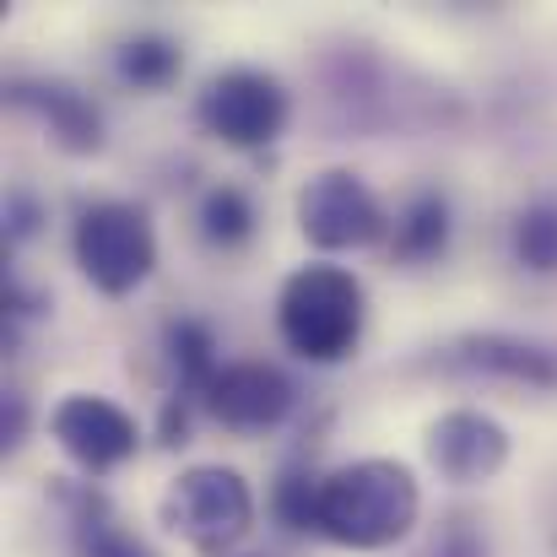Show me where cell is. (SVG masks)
<instances>
[{
	"label": "cell",
	"instance_id": "6da1fadb",
	"mask_svg": "<svg viewBox=\"0 0 557 557\" xmlns=\"http://www.w3.org/2000/svg\"><path fill=\"white\" fill-rule=\"evenodd\" d=\"M417 509H422V493L400 460H352L320 482L314 531L342 547L379 553V547H395L417 525Z\"/></svg>",
	"mask_w": 557,
	"mask_h": 557
},
{
	"label": "cell",
	"instance_id": "7a4b0ae2",
	"mask_svg": "<svg viewBox=\"0 0 557 557\" xmlns=\"http://www.w3.org/2000/svg\"><path fill=\"white\" fill-rule=\"evenodd\" d=\"M282 342L309 363H336L363 336V282L342 265H304L276 298Z\"/></svg>",
	"mask_w": 557,
	"mask_h": 557
},
{
	"label": "cell",
	"instance_id": "3957f363",
	"mask_svg": "<svg viewBox=\"0 0 557 557\" xmlns=\"http://www.w3.org/2000/svg\"><path fill=\"white\" fill-rule=\"evenodd\" d=\"M76 265L87 271V282L109 298L136 293L152 265H158V238L141 206L131 200H98L82 211L76 222Z\"/></svg>",
	"mask_w": 557,
	"mask_h": 557
},
{
	"label": "cell",
	"instance_id": "277c9868",
	"mask_svg": "<svg viewBox=\"0 0 557 557\" xmlns=\"http://www.w3.org/2000/svg\"><path fill=\"white\" fill-rule=\"evenodd\" d=\"M255 520V498L249 482L227 466H189L169 493V525L200 553H222L233 547Z\"/></svg>",
	"mask_w": 557,
	"mask_h": 557
},
{
	"label": "cell",
	"instance_id": "5b68a950",
	"mask_svg": "<svg viewBox=\"0 0 557 557\" xmlns=\"http://www.w3.org/2000/svg\"><path fill=\"white\" fill-rule=\"evenodd\" d=\"M195 114L227 147H265L287 125V92H282L276 76H265L255 65H233V71L206 82Z\"/></svg>",
	"mask_w": 557,
	"mask_h": 557
},
{
	"label": "cell",
	"instance_id": "8992f818",
	"mask_svg": "<svg viewBox=\"0 0 557 557\" xmlns=\"http://www.w3.org/2000/svg\"><path fill=\"white\" fill-rule=\"evenodd\" d=\"M298 222H304L309 244H320V249H358L384 233V211H379L373 189L347 169H331V174L304 185Z\"/></svg>",
	"mask_w": 557,
	"mask_h": 557
},
{
	"label": "cell",
	"instance_id": "52a82bcc",
	"mask_svg": "<svg viewBox=\"0 0 557 557\" xmlns=\"http://www.w3.org/2000/svg\"><path fill=\"white\" fill-rule=\"evenodd\" d=\"M49 428L82 471H114L120 460L136 455V422L103 395H65Z\"/></svg>",
	"mask_w": 557,
	"mask_h": 557
},
{
	"label": "cell",
	"instance_id": "ba28073f",
	"mask_svg": "<svg viewBox=\"0 0 557 557\" xmlns=\"http://www.w3.org/2000/svg\"><path fill=\"white\" fill-rule=\"evenodd\" d=\"M206 406H211L216 422H227L238 433H260V428H276L293 411V384L271 363H233V369L211 373Z\"/></svg>",
	"mask_w": 557,
	"mask_h": 557
},
{
	"label": "cell",
	"instance_id": "9c48e42d",
	"mask_svg": "<svg viewBox=\"0 0 557 557\" xmlns=\"http://www.w3.org/2000/svg\"><path fill=\"white\" fill-rule=\"evenodd\" d=\"M444 369L557 389V347L531 342V336H509V331H471V336L444 347Z\"/></svg>",
	"mask_w": 557,
	"mask_h": 557
},
{
	"label": "cell",
	"instance_id": "30bf717a",
	"mask_svg": "<svg viewBox=\"0 0 557 557\" xmlns=\"http://www.w3.org/2000/svg\"><path fill=\"white\" fill-rule=\"evenodd\" d=\"M428 455L449 482H487L509 460V433L487 411H449L433 422Z\"/></svg>",
	"mask_w": 557,
	"mask_h": 557
},
{
	"label": "cell",
	"instance_id": "8fae6325",
	"mask_svg": "<svg viewBox=\"0 0 557 557\" xmlns=\"http://www.w3.org/2000/svg\"><path fill=\"white\" fill-rule=\"evenodd\" d=\"M11 98L22 103V109H33V114H44L49 125H54V136L71 147V152H92L103 136V125H98V109L82 98V92H71V87H60V82H16L11 87Z\"/></svg>",
	"mask_w": 557,
	"mask_h": 557
},
{
	"label": "cell",
	"instance_id": "7c38bea8",
	"mask_svg": "<svg viewBox=\"0 0 557 557\" xmlns=\"http://www.w3.org/2000/svg\"><path fill=\"white\" fill-rule=\"evenodd\" d=\"M71 531H76V553L82 557H152L98 493H71Z\"/></svg>",
	"mask_w": 557,
	"mask_h": 557
},
{
	"label": "cell",
	"instance_id": "4fadbf2b",
	"mask_svg": "<svg viewBox=\"0 0 557 557\" xmlns=\"http://www.w3.org/2000/svg\"><path fill=\"white\" fill-rule=\"evenodd\" d=\"M444 238H449V206H444V195H417L400 211V222H395V249L406 260H433L444 249Z\"/></svg>",
	"mask_w": 557,
	"mask_h": 557
},
{
	"label": "cell",
	"instance_id": "5bb4252c",
	"mask_svg": "<svg viewBox=\"0 0 557 557\" xmlns=\"http://www.w3.org/2000/svg\"><path fill=\"white\" fill-rule=\"evenodd\" d=\"M515 255L531 271H557V200H536L515 216Z\"/></svg>",
	"mask_w": 557,
	"mask_h": 557
},
{
	"label": "cell",
	"instance_id": "9a60e30c",
	"mask_svg": "<svg viewBox=\"0 0 557 557\" xmlns=\"http://www.w3.org/2000/svg\"><path fill=\"white\" fill-rule=\"evenodd\" d=\"M249 227H255V206L244 200V189L222 185V189H211V195L200 200V233H206L211 244L233 249V244L249 238Z\"/></svg>",
	"mask_w": 557,
	"mask_h": 557
},
{
	"label": "cell",
	"instance_id": "2e32d148",
	"mask_svg": "<svg viewBox=\"0 0 557 557\" xmlns=\"http://www.w3.org/2000/svg\"><path fill=\"white\" fill-rule=\"evenodd\" d=\"M174 71H180V44H169L158 33H141L120 49V76L136 87H163Z\"/></svg>",
	"mask_w": 557,
	"mask_h": 557
},
{
	"label": "cell",
	"instance_id": "e0dca14e",
	"mask_svg": "<svg viewBox=\"0 0 557 557\" xmlns=\"http://www.w3.org/2000/svg\"><path fill=\"white\" fill-rule=\"evenodd\" d=\"M169 352H174V363H180V379L185 384H211V336H206V325H195V320H180V325H169Z\"/></svg>",
	"mask_w": 557,
	"mask_h": 557
},
{
	"label": "cell",
	"instance_id": "ac0fdd59",
	"mask_svg": "<svg viewBox=\"0 0 557 557\" xmlns=\"http://www.w3.org/2000/svg\"><path fill=\"white\" fill-rule=\"evenodd\" d=\"M276 509H282V520H287L293 531H314V515H320V482H309V476H287V482L276 487Z\"/></svg>",
	"mask_w": 557,
	"mask_h": 557
},
{
	"label": "cell",
	"instance_id": "d6986e66",
	"mask_svg": "<svg viewBox=\"0 0 557 557\" xmlns=\"http://www.w3.org/2000/svg\"><path fill=\"white\" fill-rule=\"evenodd\" d=\"M428 557H487V542H482V531H476L471 520H449V525L433 536Z\"/></svg>",
	"mask_w": 557,
	"mask_h": 557
},
{
	"label": "cell",
	"instance_id": "ffe728a7",
	"mask_svg": "<svg viewBox=\"0 0 557 557\" xmlns=\"http://www.w3.org/2000/svg\"><path fill=\"white\" fill-rule=\"evenodd\" d=\"M22 433V395H5V444H16Z\"/></svg>",
	"mask_w": 557,
	"mask_h": 557
}]
</instances>
